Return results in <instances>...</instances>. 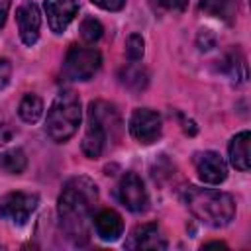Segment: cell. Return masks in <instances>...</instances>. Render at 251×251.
<instances>
[{
  "label": "cell",
  "mask_w": 251,
  "mask_h": 251,
  "mask_svg": "<svg viewBox=\"0 0 251 251\" xmlns=\"http://www.w3.org/2000/svg\"><path fill=\"white\" fill-rule=\"evenodd\" d=\"M129 133L135 141L149 145L161 137V116L149 108L133 110L129 118Z\"/></svg>",
  "instance_id": "8992f818"
},
{
  "label": "cell",
  "mask_w": 251,
  "mask_h": 251,
  "mask_svg": "<svg viewBox=\"0 0 251 251\" xmlns=\"http://www.w3.org/2000/svg\"><path fill=\"white\" fill-rule=\"evenodd\" d=\"M157 6L171 10V12H182L188 6V0H153Z\"/></svg>",
  "instance_id": "7402d4cb"
},
{
  "label": "cell",
  "mask_w": 251,
  "mask_h": 251,
  "mask_svg": "<svg viewBox=\"0 0 251 251\" xmlns=\"http://www.w3.org/2000/svg\"><path fill=\"white\" fill-rule=\"evenodd\" d=\"M126 247L127 249H165L167 241L161 235V229L157 227V224H141L129 233Z\"/></svg>",
  "instance_id": "7c38bea8"
},
{
  "label": "cell",
  "mask_w": 251,
  "mask_h": 251,
  "mask_svg": "<svg viewBox=\"0 0 251 251\" xmlns=\"http://www.w3.org/2000/svg\"><path fill=\"white\" fill-rule=\"evenodd\" d=\"M96 202L98 188L88 176H75L65 182L63 192L59 196L57 212L61 227L73 243L84 245L88 241V226Z\"/></svg>",
  "instance_id": "6da1fadb"
},
{
  "label": "cell",
  "mask_w": 251,
  "mask_h": 251,
  "mask_svg": "<svg viewBox=\"0 0 251 251\" xmlns=\"http://www.w3.org/2000/svg\"><path fill=\"white\" fill-rule=\"evenodd\" d=\"M10 75H12V65L8 59H0V90L6 88V84L10 82Z\"/></svg>",
  "instance_id": "cb8c5ba5"
},
{
  "label": "cell",
  "mask_w": 251,
  "mask_h": 251,
  "mask_svg": "<svg viewBox=\"0 0 251 251\" xmlns=\"http://www.w3.org/2000/svg\"><path fill=\"white\" fill-rule=\"evenodd\" d=\"M100 65H102V55L98 49L73 45L65 57L63 71L73 80H88L96 75Z\"/></svg>",
  "instance_id": "277c9868"
},
{
  "label": "cell",
  "mask_w": 251,
  "mask_h": 251,
  "mask_svg": "<svg viewBox=\"0 0 251 251\" xmlns=\"http://www.w3.org/2000/svg\"><path fill=\"white\" fill-rule=\"evenodd\" d=\"M200 8L208 16H214L226 24H231L237 14V0H202Z\"/></svg>",
  "instance_id": "2e32d148"
},
{
  "label": "cell",
  "mask_w": 251,
  "mask_h": 251,
  "mask_svg": "<svg viewBox=\"0 0 251 251\" xmlns=\"http://www.w3.org/2000/svg\"><path fill=\"white\" fill-rule=\"evenodd\" d=\"M118 198L129 212H143L147 208V190L135 173H126L118 184Z\"/></svg>",
  "instance_id": "52a82bcc"
},
{
  "label": "cell",
  "mask_w": 251,
  "mask_h": 251,
  "mask_svg": "<svg viewBox=\"0 0 251 251\" xmlns=\"http://www.w3.org/2000/svg\"><path fill=\"white\" fill-rule=\"evenodd\" d=\"M16 22H18L20 39L25 45H33L37 41V37H39V27H41L39 8L33 2H24L16 10Z\"/></svg>",
  "instance_id": "9c48e42d"
},
{
  "label": "cell",
  "mask_w": 251,
  "mask_h": 251,
  "mask_svg": "<svg viewBox=\"0 0 251 251\" xmlns=\"http://www.w3.org/2000/svg\"><path fill=\"white\" fill-rule=\"evenodd\" d=\"M8 10H10V0H0V27H2L4 22H6Z\"/></svg>",
  "instance_id": "4316f807"
},
{
  "label": "cell",
  "mask_w": 251,
  "mask_h": 251,
  "mask_svg": "<svg viewBox=\"0 0 251 251\" xmlns=\"http://www.w3.org/2000/svg\"><path fill=\"white\" fill-rule=\"evenodd\" d=\"M249 143H251V133L249 131H241L237 133L231 141H229V161L237 171H249Z\"/></svg>",
  "instance_id": "9a60e30c"
},
{
  "label": "cell",
  "mask_w": 251,
  "mask_h": 251,
  "mask_svg": "<svg viewBox=\"0 0 251 251\" xmlns=\"http://www.w3.org/2000/svg\"><path fill=\"white\" fill-rule=\"evenodd\" d=\"M143 37L139 33H131L126 41V55L129 61H139L143 57Z\"/></svg>",
  "instance_id": "44dd1931"
},
{
  "label": "cell",
  "mask_w": 251,
  "mask_h": 251,
  "mask_svg": "<svg viewBox=\"0 0 251 251\" xmlns=\"http://www.w3.org/2000/svg\"><path fill=\"white\" fill-rule=\"evenodd\" d=\"M88 116L94 118L104 127V131L110 139H118V135L122 131V120H120L118 110L110 102H104V100L90 102L88 104Z\"/></svg>",
  "instance_id": "8fae6325"
},
{
  "label": "cell",
  "mask_w": 251,
  "mask_h": 251,
  "mask_svg": "<svg viewBox=\"0 0 251 251\" xmlns=\"http://www.w3.org/2000/svg\"><path fill=\"white\" fill-rule=\"evenodd\" d=\"M198 45H200V49H210V47L214 45V37L210 35L208 29H202V31L198 33Z\"/></svg>",
  "instance_id": "d4e9b609"
},
{
  "label": "cell",
  "mask_w": 251,
  "mask_h": 251,
  "mask_svg": "<svg viewBox=\"0 0 251 251\" xmlns=\"http://www.w3.org/2000/svg\"><path fill=\"white\" fill-rule=\"evenodd\" d=\"M102 33H104V27H102V24H100L96 18H86V20H82V24H80V35H82V39H84L86 43L98 41V39L102 37Z\"/></svg>",
  "instance_id": "ffe728a7"
},
{
  "label": "cell",
  "mask_w": 251,
  "mask_h": 251,
  "mask_svg": "<svg viewBox=\"0 0 251 251\" xmlns=\"http://www.w3.org/2000/svg\"><path fill=\"white\" fill-rule=\"evenodd\" d=\"M120 82L129 90H143L149 82V73L145 67L133 61V65H127L120 71Z\"/></svg>",
  "instance_id": "e0dca14e"
},
{
  "label": "cell",
  "mask_w": 251,
  "mask_h": 251,
  "mask_svg": "<svg viewBox=\"0 0 251 251\" xmlns=\"http://www.w3.org/2000/svg\"><path fill=\"white\" fill-rule=\"evenodd\" d=\"M49 27L55 33H63L78 12L76 0H45L43 2Z\"/></svg>",
  "instance_id": "30bf717a"
},
{
  "label": "cell",
  "mask_w": 251,
  "mask_h": 251,
  "mask_svg": "<svg viewBox=\"0 0 251 251\" xmlns=\"http://www.w3.org/2000/svg\"><path fill=\"white\" fill-rule=\"evenodd\" d=\"M18 114L25 124H35L43 114V102L35 94H25L18 106Z\"/></svg>",
  "instance_id": "ac0fdd59"
},
{
  "label": "cell",
  "mask_w": 251,
  "mask_h": 251,
  "mask_svg": "<svg viewBox=\"0 0 251 251\" xmlns=\"http://www.w3.org/2000/svg\"><path fill=\"white\" fill-rule=\"evenodd\" d=\"M194 169L198 178L206 184H220L227 176V165L216 151H202L194 155Z\"/></svg>",
  "instance_id": "ba28073f"
},
{
  "label": "cell",
  "mask_w": 251,
  "mask_h": 251,
  "mask_svg": "<svg viewBox=\"0 0 251 251\" xmlns=\"http://www.w3.org/2000/svg\"><path fill=\"white\" fill-rule=\"evenodd\" d=\"M12 129L6 126V124H0V145H4V143H8L10 139H12Z\"/></svg>",
  "instance_id": "484cf974"
},
{
  "label": "cell",
  "mask_w": 251,
  "mask_h": 251,
  "mask_svg": "<svg viewBox=\"0 0 251 251\" xmlns=\"http://www.w3.org/2000/svg\"><path fill=\"white\" fill-rule=\"evenodd\" d=\"M37 202H39L37 194L10 192L0 198V218L8 220L14 226H24L37 208Z\"/></svg>",
  "instance_id": "5b68a950"
},
{
  "label": "cell",
  "mask_w": 251,
  "mask_h": 251,
  "mask_svg": "<svg viewBox=\"0 0 251 251\" xmlns=\"http://www.w3.org/2000/svg\"><path fill=\"white\" fill-rule=\"evenodd\" d=\"M80 100L73 90H63L53 100L45 118V131L55 143L71 139L80 126Z\"/></svg>",
  "instance_id": "3957f363"
},
{
  "label": "cell",
  "mask_w": 251,
  "mask_h": 251,
  "mask_svg": "<svg viewBox=\"0 0 251 251\" xmlns=\"http://www.w3.org/2000/svg\"><path fill=\"white\" fill-rule=\"evenodd\" d=\"M90 2L102 10H108V12H118L126 6V0H90Z\"/></svg>",
  "instance_id": "603a6c76"
},
{
  "label": "cell",
  "mask_w": 251,
  "mask_h": 251,
  "mask_svg": "<svg viewBox=\"0 0 251 251\" xmlns=\"http://www.w3.org/2000/svg\"><path fill=\"white\" fill-rule=\"evenodd\" d=\"M92 224H94V229H96V235L102 239V241H116L122 231H124V222H122V216L116 212V210H100L94 218H92Z\"/></svg>",
  "instance_id": "4fadbf2b"
},
{
  "label": "cell",
  "mask_w": 251,
  "mask_h": 251,
  "mask_svg": "<svg viewBox=\"0 0 251 251\" xmlns=\"http://www.w3.org/2000/svg\"><path fill=\"white\" fill-rule=\"evenodd\" d=\"M27 165V157L22 149H10L0 155V169L10 175H20Z\"/></svg>",
  "instance_id": "d6986e66"
},
{
  "label": "cell",
  "mask_w": 251,
  "mask_h": 251,
  "mask_svg": "<svg viewBox=\"0 0 251 251\" xmlns=\"http://www.w3.org/2000/svg\"><path fill=\"white\" fill-rule=\"evenodd\" d=\"M106 141H108V135L104 131V127L88 116V126H86V131H84V137H82V153L88 157V159H98L106 147Z\"/></svg>",
  "instance_id": "5bb4252c"
},
{
  "label": "cell",
  "mask_w": 251,
  "mask_h": 251,
  "mask_svg": "<svg viewBox=\"0 0 251 251\" xmlns=\"http://www.w3.org/2000/svg\"><path fill=\"white\" fill-rule=\"evenodd\" d=\"M204 247H226L224 243H220V241H212V243H206Z\"/></svg>",
  "instance_id": "83f0119b"
},
{
  "label": "cell",
  "mask_w": 251,
  "mask_h": 251,
  "mask_svg": "<svg viewBox=\"0 0 251 251\" xmlns=\"http://www.w3.org/2000/svg\"><path fill=\"white\" fill-rule=\"evenodd\" d=\"M184 204L188 210L210 227H224L235 216V202L227 192L188 186L184 190Z\"/></svg>",
  "instance_id": "7a4b0ae2"
}]
</instances>
